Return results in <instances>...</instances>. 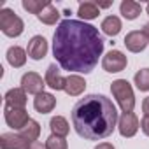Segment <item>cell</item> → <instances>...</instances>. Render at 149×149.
<instances>
[{"instance_id":"1","label":"cell","mask_w":149,"mask_h":149,"mask_svg":"<svg viewBox=\"0 0 149 149\" xmlns=\"http://www.w3.org/2000/svg\"><path fill=\"white\" fill-rule=\"evenodd\" d=\"M104 53V39L93 25L63 19L53 35V54L63 70L90 74Z\"/></svg>"},{"instance_id":"2","label":"cell","mask_w":149,"mask_h":149,"mask_svg":"<svg viewBox=\"0 0 149 149\" xmlns=\"http://www.w3.org/2000/svg\"><path fill=\"white\" fill-rule=\"evenodd\" d=\"M118 123V111L105 95H86L72 107V125L86 140L109 137Z\"/></svg>"},{"instance_id":"3","label":"cell","mask_w":149,"mask_h":149,"mask_svg":"<svg viewBox=\"0 0 149 149\" xmlns=\"http://www.w3.org/2000/svg\"><path fill=\"white\" fill-rule=\"evenodd\" d=\"M111 91H112V97L116 98V102L119 104L123 112H132L133 111L135 95H133V90H132V86L126 79H116L111 84Z\"/></svg>"},{"instance_id":"4","label":"cell","mask_w":149,"mask_h":149,"mask_svg":"<svg viewBox=\"0 0 149 149\" xmlns=\"http://www.w3.org/2000/svg\"><path fill=\"white\" fill-rule=\"evenodd\" d=\"M0 30L7 37H19L25 30V23L13 9L4 7L0 11Z\"/></svg>"},{"instance_id":"5","label":"cell","mask_w":149,"mask_h":149,"mask_svg":"<svg viewBox=\"0 0 149 149\" xmlns=\"http://www.w3.org/2000/svg\"><path fill=\"white\" fill-rule=\"evenodd\" d=\"M4 118H6V123L7 126H11L13 130H23L28 121H30V116L25 109H14V107H4Z\"/></svg>"},{"instance_id":"6","label":"cell","mask_w":149,"mask_h":149,"mask_svg":"<svg viewBox=\"0 0 149 149\" xmlns=\"http://www.w3.org/2000/svg\"><path fill=\"white\" fill-rule=\"evenodd\" d=\"M126 65H128L126 56H125L121 51H118V49L109 51V53L104 56V60H102V67H104V70L109 72V74L121 72V70L126 68Z\"/></svg>"},{"instance_id":"7","label":"cell","mask_w":149,"mask_h":149,"mask_svg":"<svg viewBox=\"0 0 149 149\" xmlns=\"http://www.w3.org/2000/svg\"><path fill=\"white\" fill-rule=\"evenodd\" d=\"M44 86H46V81H42V77L37 72H26L21 77V88L30 95L37 97V95L44 93Z\"/></svg>"},{"instance_id":"8","label":"cell","mask_w":149,"mask_h":149,"mask_svg":"<svg viewBox=\"0 0 149 149\" xmlns=\"http://www.w3.org/2000/svg\"><path fill=\"white\" fill-rule=\"evenodd\" d=\"M139 118L133 112H123L121 118L118 119V130L121 137H133L139 130Z\"/></svg>"},{"instance_id":"9","label":"cell","mask_w":149,"mask_h":149,"mask_svg":"<svg viewBox=\"0 0 149 149\" xmlns=\"http://www.w3.org/2000/svg\"><path fill=\"white\" fill-rule=\"evenodd\" d=\"M0 144H2V149H30L32 146V142L21 133H2Z\"/></svg>"},{"instance_id":"10","label":"cell","mask_w":149,"mask_h":149,"mask_svg":"<svg viewBox=\"0 0 149 149\" xmlns=\"http://www.w3.org/2000/svg\"><path fill=\"white\" fill-rule=\"evenodd\" d=\"M125 46H126V49L128 51H132V53H140V51H144L147 46H149V42H147V39H146V35L140 32V30H133V32H130V33H126V37H125Z\"/></svg>"},{"instance_id":"11","label":"cell","mask_w":149,"mask_h":149,"mask_svg":"<svg viewBox=\"0 0 149 149\" xmlns=\"http://www.w3.org/2000/svg\"><path fill=\"white\" fill-rule=\"evenodd\" d=\"M26 53L32 60H42L46 54H47V40L42 37V35H35L30 39L28 42V47H26Z\"/></svg>"},{"instance_id":"12","label":"cell","mask_w":149,"mask_h":149,"mask_svg":"<svg viewBox=\"0 0 149 149\" xmlns=\"http://www.w3.org/2000/svg\"><path fill=\"white\" fill-rule=\"evenodd\" d=\"M44 81H46V86H49V88L60 91V90H65V81H67V77L61 76L60 68L53 63V65H49L47 70H46V79H44Z\"/></svg>"},{"instance_id":"13","label":"cell","mask_w":149,"mask_h":149,"mask_svg":"<svg viewBox=\"0 0 149 149\" xmlns=\"http://www.w3.org/2000/svg\"><path fill=\"white\" fill-rule=\"evenodd\" d=\"M6 105L14 109H25L26 105V91L23 88H13L6 93Z\"/></svg>"},{"instance_id":"14","label":"cell","mask_w":149,"mask_h":149,"mask_svg":"<svg viewBox=\"0 0 149 149\" xmlns=\"http://www.w3.org/2000/svg\"><path fill=\"white\" fill-rule=\"evenodd\" d=\"M84 90H86V81L81 76L72 74V76L67 77V81H65V93L67 95H70V97H79Z\"/></svg>"},{"instance_id":"15","label":"cell","mask_w":149,"mask_h":149,"mask_svg":"<svg viewBox=\"0 0 149 149\" xmlns=\"http://www.w3.org/2000/svg\"><path fill=\"white\" fill-rule=\"evenodd\" d=\"M33 107H35V111L37 112H40V114H47V112H51L54 107H56V98L51 95V93H40V95H37L35 98H33Z\"/></svg>"},{"instance_id":"16","label":"cell","mask_w":149,"mask_h":149,"mask_svg":"<svg viewBox=\"0 0 149 149\" xmlns=\"http://www.w3.org/2000/svg\"><path fill=\"white\" fill-rule=\"evenodd\" d=\"M26 54H28V53H26L23 47H19V46H11V47L7 49V61H9L11 67L19 68V67H23V65L26 63Z\"/></svg>"},{"instance_id":"17","label":"cell","mask_w":149,"mask_h":149,"mask_svg":"<svg viewBox=\"0 0 149 149\" xmlns=\"http://www.w3.org/2000/svg\"><path fill=\"white\" fill-rule=\"evenodd\" d=\"M119 11H121V14H123L125 19H130L132 21V19H137L139 18L142 7H140L139 2H133V0H123L121 6H119Z\"/></svg>"},{"instance_id":"18","label":"cell","mask_w":149,"mask_h":149,"mask_svg":"<svg viewBox=\"0 0 149 149\" xmlns=\"http://www.w3.org/2000/svg\"><path fill=\"white\" fill-rule=\"evenodd\" d=\"M49 128H51L53 135H58V137H67L68 132H70L68 121H67L63 116H54V118H51V121H49Z\"/></svg>"},{"instance_id":"19","label":"cell","mask_w":149,"mask_h":149,"mask_svg":"<svg viewBox=\"0 0 149 149\" xmlns=\"http://www.w3.org/2000/svg\"><path fill=\"white\" fill-rule=\"evenodd\" d=\"M100 28H102V32H104L105 35L114 37V35H118V33L121 32V19H119L118 16H107V18L102 21Z\"/></svg>"},{"instance_id":"20","label":"cell","mask_w":149,"mask_h":149,"mask_svg":"<svg viewBox=\"0 0 149 149\" xmlns=\"http://www.w3.org/2000/svg\"><path fill=\"white\" fill-rule=\"evenodd\" d=\"M77 14L83 19H95L100 14V7L97 6V2H83V4H79Z\"/></svg>"},{"instance_id":"21","label":"cell","mask_w":149,"mask_h":149,"mask_svg":"<svg viewBox=\"0 0 149 149\" xmlns=\"http://www.w3.org/2000/svg\"><path fill=\"white\" fill-rule=\"evenodd\" d=\"M18 133H21L25 139H28L30 142H37V139H39V135H40V125L35 121V119H30L28 121V125L23 128V130H19Z\"/></svg>"},{"instance_id":"22","label":"cell","mask_w":149,"mask_h":149,"mask_svg":"<svg viewBox=\"0 0 149 149\" xmlns=\"http://www.w3.org/2000/svg\"><path fill=\"white\" fill-rule=\"evenodd\" d=\"M37 18H39L44 25H56V21L60 19V13H58V9H56L53 4H49Z\"/></svg>"},{"instance_id":"23","label":"cell","mask_w":149,"mask_h":149,"mask_svg":"<svg viewBox=\"0 0 149 149\" xmlns=\"http://www.w3.org/2000/svg\"><path fill=\"white\" fill-rule=\"evenodd\" d=\"M49 4L51 2H47V0H23V9L35 14V16H39Z\"/></svg>"},{"instance_id":"24","label":"cell","mask_w":149,"mask_h":149,"mask_svg":"<svg viewBox=\"0 0 149 149\" xmlns=\"http://www.w3.org/2000/svg\"><path fill=\"white\" fill-rule=\"evenodd\" d=\"M133 81H135V86L140 91H149V68H140L135 74Z\"/></svg>"},{"instance_id":"25","label":"cell","mask_w":149,"mask_h":149,"mask_svg":"<svg viewBox=\"0 0 149 149\" xmlns=\"http://www.w3.org/2000/svg\"><path fill=\"white\" fill-rule=\"evenodd\" d=\"M46 147L47 149H67V140H65V137L49 135L46 139Z\"/></svg>"},{"instance_id":"26","label":"cell","mask_w":149,"mask_h":149,"mask_svg":"<svg viewBox=\"0 0 149 149\" xmlns=\"http://www.w3.org/2000/svg\"><path fill=\"white\" fill-rule=\"evenodd\" d=\"M140 128H142V132L149 137V116H144V118H142V121H140Z\"/></svg>"},{"instance_id":"27","label":"cell","mask_w":149,"mask_h":149,"mask_svg":"<svg viewBox=\"0 0 149 149\" xmlns=\"http://www.w3.org/2000/svg\"><path fill=\"white\" fill-rule=\"evenodd\" d=\"M142 111H144L146 116H149V97L144 98V102H142Z\"/></svg>"},{"instance_id":"28","label":"cell","mask_w":149,"mask_h":149,"mask_svg":"<svg viewBox=\"0 0 149 149\" xmlns=\"http://www.w3.org/2000/svg\"><path fill=\"white\" fill-rule=\"evenodd\" d=\"M30 149H47V147H46V144H42V142H32Z\"/></svg>"},{"instance_id":"29","label":"cell","mask_w":149,"mask_h":149,"mask_svg":"<svg viewBox=\"0 0 149 149\" xmlns=\"http://www.w3.org/2000/svg\"><path fill=\"white\" fill-rule=\"evenodd\" d=\"M95 149H114V146H112V144H109V142H102V144H98Z\"/></svg>"},{"instance_id":"30","label":"cell","mask_w":149,"mask_h":149,"mask_svg":"<svg viewBox=\"0 0 149 149\" xmlns=\"http://www.w3.org/2000/svg\"><path fill=\"white\" fill-rule=\"evenodd\" d=\"M142 33L146 35V39H147V42H149V23H146V25H144V28H142Z\"/></svg>"},{"instance_id":"31","label":"cell","mask_w":149,"mask_h":149,"mask_svg":"<svg viewBox=\"0 0 149 149\" xmlns=\"http://www.w3.org/2000/svg\"><path fill=\"white\" fill-rule=\"evenodd\" d=\"M146 11H147V14H149V4H147V7H146Z\"/></svg>"}]
</instances>
